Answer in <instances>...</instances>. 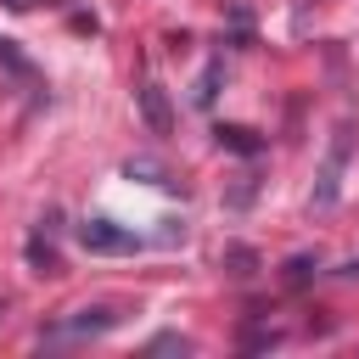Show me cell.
I'll list each match as a JSON object with an SVG mask.
<instances>
[{
    "instance_id": "cell-1",
    "label": "cell",
    "mask_w": 359,
    "mask_h": 359,
    "mask_svg": "<svg viewBox=\"0 0 359 359\" xmlns=\"http://www.w3.org/2000/svg\"><path fill=\"white\" fill-rule=\"evenodd\" d=\"M353 146H359V123H353V118H342V123L331 129V146H325V157H320L314 208H331V202L342 196V174H348V157H353Z\"/></svg>"
},
{
    "instance_id": "cell-2",
    "label": "cell",
    "mask_w": 359,
    "mask_h": 359,
    "mask_svg": "<svg viewBox=\"0 0 359 359\" xmlns=\"http://www.w3.org/2000/svg\"><path fill=\"white\" fill-rule=\"evenodd\" d=\"M118 320H123V309H112V303H95V309H73L67 320L45 325V331H39V342H90V337H107Z\"/></svg>"
},
{
    "instance_id": "cell-3",
    "label": "cell",
    "mask_w": 359,
    "mask_h": 359,
    "mask_svg": "<svg viewBox=\"0 0 359 359\" xmlns=\"http://www.w3.org/2000/svg\"><path fill=\"white\" fill-rule=\"evenodd\" d=\"M79 241H84L90 252H107V258H118V252H135V247H140V236H135L129 224H118V219H101V213L79 224Z\"/></svg>"
},
{
    "instance_id": "cell-4",
    "label": "cell",
    "mask_w": 359,
    "mask_h": 359,
    "mask_svg": "<svg viewBox=\"0 0 359 359\" xmlns=\"http://www.w3.org/2000/svg\"><path fill=\"white\" fill-rule=\"evenodd\" d=\"M140 112H146L151 135H168V129H174V112H168V95H163V84H140Z\"/></svg>"
},
{
    "instance_id": "cell-5",
    "label": "cell",
    "mask_w": 359,
    "mask_h": 359,
    "mask_svg": "<svg viewBox=\"0 0 359 359\" xmlns=\"http://www.w3.org/2000/svg\"><path fill=\"white\" fill-rule=\"evenodd\" d=\"M0 67H11V73H17L22 84H34V67H28L22 56H17V45H11V39H0Z\"/></svg>"
},
{
    "instance_id": "cell-6",
    "label": "cell",
    "mask_w": 359,
    "mask_h": 359,
    "mask_svg": "<svg viewBox=\"0 0 359 359\" xmlns=\"http://www.w3.org/2000/svg\"><path fill=\"white\" fill-rule=\"evenodd\" d=\"M146 348H151V353H191V342H185L180 331H157V337H151Z\"/></svg>"
},
{
    "instance_id": "cell-7",
    "label": "cell",
    "mask_w": 359,
    "mask_h": 359,
    "mask_svg": "<svg viewBox=\"0 0 359 359\" xmlns=\"http://www.w3.org/2000/svg\"><path fill=\"white\" fill-rule=\"evenodd\" d=\"M219 146H230V151H258L252 129H219Z\"/></svg>"
},
{
    "instance_id": "cell-8",
    "label": "cell",
    "mask_w": 359,
    "mask_h": 359,
    "mask_svg": "<svg viewBox=\"0 0 359 359\" xmlns=\"http://www.w3.org/2000/svg\"><path fill=\"white\" fill-rule=\"evenodd\" d=\"M247 348H275V331H247Z\"/></svg>"
},
{
    "instance_id": "cell-9",
    "label": "cell",
    "mask_w": 359,
    "mask_h": 359,
    "mask_svg": "<svg viewBox=\"0 0 359 359\" xmlns=\"http://www.w3.org/2000/svg\"><path fill=\"white\" fill-rule=\"evenodd\" d=\"M0 6H11V11H28V6H39V0H0Z\"/></svg>"
}]
</instances>
